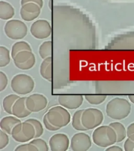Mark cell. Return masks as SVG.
I'll return each instance as SVG.
<instances>
[{"label": "cell", "instance_id": "cell-27", "mask_svg": "<svg viewBox=\"0 0 134 151\" xmlns=\"http://www.w3.org/2000/svg\"><path fill=\"white\" fill-rule=\"evenodd\" d=\"M21 9L29 13H40L41 8L40 6L34 3H28L21 6Z\"/></svg>", "mask_w": 134, "mask_h": 151}, {"label": "cell", "instance_id": "cell-7", "mask_svg": "<svg viewBox=\"0 0 134 151\" xmlns=\"http://www.w3.org/2000/svg\"><path fill=\"white\" fill-rule=\"evenodd\" d=\"M26 24L18 19H12L7 22L4 27V32L8 37L13 40H21L27 34Z\"/></svg>", "mask_w": 134, "mask_h": 151}, {"label": "cell", "instance_id": "cell-8", "mask_svg": "<svg viewBox=\"0 0 134 151\" xmlns=\"http://www.w3.org/2000/svg\"><path fill=\"white\" fill-rule=\"evenodd\" d=\"M14 64L17 68L26 70L32 68L36 63L35 56L32 52H19L13 58Z\"/></svg>", "mask_w": 134, "mask_h": 151}, {"label": "cell", "instance_id": "cell-17", "mask_svg": "<svg viewBox=\"0 0 134 151\" xmlns=\"http://www.w3.org/2000/svg\"><path fill=\"white\" fill-rule=\"evenodd\" d=\"M15 11L13 7L9 3L0 1V19L9 20L14 17Z\"/></svg>", "mask_w": 134, "mask_h": 151}, {"label": "cell", "instance_id": "cell-30", "mask_svg": "<svg viewBox=\"0 0 134 151\" xmlns=\"http://www.w3.org/2000/svg\"><path fill=\"white\" fill-rule=\"evenodd\" d=\"M9 143V137L8 134L2 130H0V150L4 149Z\"/></svg>", "mask_w": 134, "mask_h": 151}, {"label": "cell", "instance_id": "cell-11", "mask_svg": "<svg viewBox=\"0 0 134 151\" xmlns=\"http://www.w3.org/2000/svg\"><path fill=\"white\" fill-rule=\"evenodd\" d=\"M46 97L40 93H34L27 97V108L32 112H38L45 109L47 106Z\"/></svg>", "mask_w": 134, "mask_h": 151}, {"label": "cell", "instance_id": "cell-2", "mask_svg": "<svg viewBox=\"0 0 134 151\" xmlns=\"http://www.w3.org/2000/svg\"><path fill=\"white\" fill-rule=\"evenodd\" d=\"M94 144L101 147H108L117 142L116 132L110 125L98 127L92 134Z\"/></svg>", "mask_w": 134, "mask_h": 151}, {"label": "cell", "instance_id": "cell-1", "mask_svg": "<svg viewBox=\"0 0 134 151\" xmlns=\"http://www.w3.org/2000/svg\"><path fill=\"white\" fill-rule=\"evenodd\" d=\"M131 109V104L127 99L117 97L112 99L107 104L106 114L112 119L121 120L129 116Z\"/></svg>", "mask_w": 134, "mask_h": 151}, {"label": "cell", "instance_id": "cell-25", "mask_svg": "<svg viewBox=\"0 0 134 151\" xmlns=\"http://www.w3.org/2000/svg\"><path fill=\"white\" fill-rule=\"evenodd\" d=\"M26 122L31 123L34 126L36 131L35 138H38L41 137L44 133V128L42 127V124L40 121L35 119H29L25 121Z\"/></svg>", "mask_w": 134, "mask_h": 151}, {"label": "cell", "instance_id": "cell-26", "mask_svg": "<svg viewBox=\"0 0 134 151\" xmlns=\"http://www.w3.org/2000/svg\"><path fill=\"white\" fill-rule=\"evenodd\" d=\"M30 143L34 144L37 148L38 151H48L49 150V147L46 142L42 139H39V137L32 139Z\"/></svg>", "mask_w": 134, "mask_h": 151}, {"label": "cell", "instance_id": "cell-4", "mask_svg": "<svg viewBox=\"0 0 134 151\" xmlns=\"http://www.w3.org/2000/svg\"><path fill=\"white\" fill-rule=\"evenodd\" d=\"M46 115L50 122L59 129L65 127L71 121L70 114L66 108L61 106L50 109Z\"/></svg>", "mask_w": 134, "mask_h": 151}, {"label": "cell", "instance_id": "cell-13", "mask_svg": "<svg viewBox=\"0 0 134 151\" xmlns=\"http://www.w3.org/2000/svg\"><path fill=\"white\" fill-rule=\"evenodd\" d=\"M68 137L64 133L53 135L49 140V145L52 151H66L70 145Z\"/></svg>", "mask_w": 134, "mask_h": 151}, {"label": "cell", "instance_id": "cell-24", "mask_svg": "<svg viewBox=\"0 0 134 151\" xmlns=\"http://www.w3.org/2000/svg\"><path fill=\"white\" fill-rule=\"evenodd\" d=\"M105 95L88 94L85 96V99L89 104L92 105H99L102 104L106 99Z\"/></svg>", "mask_w": 134, "mask_h": 151}, {"label": "cell", "instance_id": "cell-5", "mask_svg": "<svg viewBox=\"0 0 134 151\" xmlns=\"http://www.w3.org/2000/svg\"><path fill=\"white\" fill-rule=\"evenodd\" d=\"M36 131L31 123L21 122L17 124L12 130V137L15 141L26 143L35 139Z\"/></svg>", "mask_w": 134, "mask_h": 151}, {"label": "cell", "instance_id": "cell-12", "mask_svg": "<svg viewBox=\"0 0 134 151\" xmlns=\"http://www.w3.org/2000/svg\"><path fill=\"white\" fill-rule=\"evenodd\" d=\"M59 104L70 110L76 109L80 107L83 102V97L80 94H62L58 97Z\"/></svg>", "mask_w": 134, "mask_h": 151}, {"label": "cell", "instance_id": "cell-14", "mask_svg": "<svg viewBox=\"0 0 134 151\" xmlns=\"http://www.w3.org/2000/svg\"><path fill=\"white\" fill-rule=\"evenodd\" d=\"M27 97H20L15 102L12 108V114L17 118H26L29 116L32 112L28 110L26 104Z\"/></svg>", "mask_w": 134, "mask_h": 151}, {"label": "cell", "instance_id": "cell-23", "mask_svg": "<svg viewBox=\"0 0 134 151\" xmlns=\"http://www.w3.org/2000/svg\"><path fill=\"white\" fill-rule=\"evenodd\" d=\"M11 61L9 50L4 46L0 47V67H4Z\"/></svg>", "mask_w": 134, "mask_h": 151}, {"label": "cell", "instance_id": "cell-29", "mask_svg": "<svg viewBox=\"0 0 134 151\" xmlns=\"http://www.w3.org/2000/svg\"><path fill=\"white\" fill-rule=\"evenodd\" d=\"M15 151H38L37 148L30 142L29 143L21 144L17 146Z\"/></svg>", "mask_w": 134, "mask_h": 151}, {"label": "cell", "instance_id": "cell-21", "mask_svg": "<svg viewBox=\"0 0 134 151\" xmlns=\"http://www.w3.org/2000/svg\"><path fill=\"white\" fill-rule=\"evenodd\" d=\"M30 51L32 52V50L29 44L24 41H20L15 42L12 47L11 57L13 59L15 56L19 52L22 51Z\"/></svg>", "mask_w": 134, "mask_h": 151}, {"label": "cell", "instance_id": "cell-3", "mask_svg": "<svg viewBox=\"0 0 134 151\" xmlns=\"http://www.w3.org/2000/svg\"><path fill=\"white\" fill-rule=\"evenodd\" d=\"M11 87L12 90L17 94L25 95L33 91L35 87V82L30 76L19 73L12 78Z\"/></svg>", "mask_w": 134, "mask_h": 151}, {"label": "cell", "instance_id": "cell-9", "mask_svg": "<svg viewBox=\"0 0 134 151\" xmlns=\"http://www.w3.org/2000/svg\"><path fill=\"white\" fill-rule=\"evenodd\" d=\"M30 31L34 37L43 40L49 37L52 34V26L46 20L39 19L32 24Z\"/></svg>", "mask_w": 134, "mask_h": 151}, {"label": "cell", "instance_id": "cell-10", "mask_svg": "<svg viewBox=\"0 0 134 151\" xmlns=\"http://www.w3.org/2000/svg\"><path fill=\"white\" fill-rule=\"evenodd\" d=\"M92 145L89 135L83 132L76 133L71 138L70 147L73 151H87Z\"/></svg>", "mask_w": 134, "mask_h": 151}, {"label": "cell", "instance_id": "cell-20", "mask_svg": "<svg viewBox=\"0 0 134 151\" xmlns=\"http://www.w3.org/2000/svg\"><path fill=\"white\" fill-rule=\"evenodd\" d=\"M84 109L79 110L73 114L72 118V125L75 130L79 131H85L87 129L84 127L82 122V116Z\"/></svg>", "mask_w": 134, "mask_h": 151}, {"label": "cell", "instance_id": "cell-36", "mask_svg": "<svg viewBox=\"0 0 134 151\" xmlns=\"http://www.w3.org/2000/svg\"><path fill=\"white\" fill-rule=\"evenodd\" d=\"M106 151H123L122 147L120 146H118V145H112L111 146H109L106 149Z\"/></svg>", "mask_w": 134, "mask_h": 151}, {"label": "cell", "instance_id": "cell-32", "mask_svg": "<svg viewBox=\"0 0 134 151\" xmlns=\"http://www.w3.org/2000/svg\"><path fill=\"white\" fill-rule=\"evenodd\" d=\"M43 123H44V124L45 125L46 129H47V130L50 131H56L57 130L60 129L58 127H57L54 126L50 122L46 114H45V116H44V118H43Z\"/></svg>", "mask_w": 134, "mask_h": 151}, {"label": "cell", "instance_id": "cell-22", "mask_svg": "<svg viewBox=\"0 0 134 151\" xmlns=\"http://www.w3.org/2000/svg\"><path fill=\"white\" fill-rule=\"evenodd\" d=\"M39 54L40 57L43 59L49 57H52V41H46L43 42L39 48Z\"/></svg>", "mask_w": 134, "mask_h": 151}, {"label": "cell", "instance_id": "cell-33", "mask_svg": "<svg viewBox=\"0 0 134 151\" xmlns=\"http://www.w3.org/2000/svg\"><path fill=\"white\" fill-rule=\"evenodd\" d=\"M124 148L125 151H134V141L128 137L124 144Z\"/></svg>", "mask_w": 134, "mask_h": 151}, {"label": "cell", "instance_id": "cell-28", "mask_svg": "<svg viewBox=\"0 0 134 151\" xmlns=\"http://www.w3.org/2000/svg\"><path fill=\"white\" fill-rule=\"evenodd\" d=\"M20 14L22 19L27 22L32 21L33 20L37 19L38 16L39 15L40 13H32L29 12H26L21 8L20 11Z\"/></svg>", "mask_w": 134, "mask_h": 151}, {"label": "cell", "instance_id": "cell-31", "mask_svg": "<svg viewBox=\"0 0 134 151\" xmlns=\"http://www.w3.org/2000/svg\"><path fill=\"white\" fill-rule=\"evenodd\" d=\"M8 84L7 76L2 71H0V91L2 92L5 89Z\"/></svg>", "mask_w": 134, "mask_h": 151}, {"label": "cell", "instance_id": "cell-15", "mask_svg": "<svg viewBox=\"0 0 134 151\" xmlns=\"http://www.w3.org/2000/svg\"><path fill=\"white\" fill-rule=\"evenodd\" d=\"M21 122V121L15 116H6L2 119L0 122L1 129L9 135H11L12 131L17 124Z\"/></svg>", "mask_w": 134, "mask_h": 151}, {"label": "cell", "instance_id": "cell-19", "mask_svg": "<svg viewBox=\"0 0 134 151\" xmlns=\"http://www.w3.org/2000/svg\"><path fill=\"white\" fill-rule=\"evenodd\" d=\"M20 97L15 94H11L5 97L3 101V108L5 112L9 114H12V108L14 106L15 102Z\"/></svg>", "mask_w": 134, "mask_h": 151}, {"label": "cell", "instance_id": "cell-6", "mask_svg": "<svg viewBox=\"0 0 134 151\" xmlns=\"http://www.w3.org/2000/svg\"><path fill=\"white\" fill-rule=\"evenodd\" d=\"M104 120L103 114L96 108L85 109L82 116V122L87 130H92L101 125Z\"/></svg>", "mask_w": 134, "mask_h": 151}, {"label": "cell", "instance_id": "cell-18", "mask_svg": "<svg viewBox=\"0 0 134 151\" xmlns=\"http://www.w3.org/2000/svg\"><path fill=\"white\" fill-rule=\"evenodd\" d=\"M115 131L117 135V143L121 142L127 135V130H126L125 126L122 123L118 122H112L109 124Z\"/></svg>", "mask_w": 134, "mask_h": 151}, {"label": "cell", "instance_id": "cell-16", "mask_svg": "<svg viewBox=\"0 0 134 151\" xmlns=\"http://www.w3.org/2000/svg\"><path fill=\"white\" fill-rule=\"evenodd\" d=\"M52 57H47L42 61L40 66V74L42 78L49 81L52 80Z\"/></svg>", "mask_w": 134, "mask_h": 151}, {"label": "cell", "instance_id": "cell-37", "mask_svg": "<svg viewBox=\"0 0 134 151\" xmlns=\"http://www.w3.org/2000/svg\"><path fill=\"white\" fill-rule=\"evenodd\" d=\"M128 99L131 102L134 104V95H130L128 96Z\"/></svg>", "mask_w": 134, "mask_h": 151}, {"label": "cell", "instance_id": "cell-34", "mask_svg": "<svg viewBox=\"0 0 134 151\" xmlns=\"http://www.w3.org/2000/svg\"><path fill=\"white\" fill-rule=\"evenodd\" d=\"M127 136L134 141V122L132 123L127 127Z\"/></svg>", "mask_w": 134, "mask_h": 151}, {"label": "cell", "instance_id": "cell-35", "mask_svg": "<svg viewBox=\"0 0 134 151\" xmlns=\"http://www.w3.org/2000/svg\"><path fill=\"white\" fill-rule=\"evenodd\" d=\"M28 3H34L38 5L41 9L43 6V0H21V6Z\"/></svg>", "mask_w": 134, "mask_h": 151}]
</instances>
